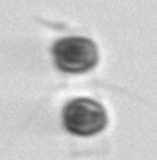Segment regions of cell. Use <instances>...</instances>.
Masks as SVG:
<instances>
[{"instance_id":"7a4b0ae2","label":"cell","mask_w":157,"mask_h":160,"mask_svg":"<svg viewBox=\"0 0 157 160\" xmlns=\"http://www.w3.org/2000/svg\"><path fill=\"white\" fill-rule=\"evenodd\" d=\"M108 123L104 108L94 100L77 98L63 108V127L77 137H92Z\"/></svg>"},{"instance_id":"6da1fadb","label":"cell","mask_w":157,"mask_h":160,"mask_svg":"<svg viewBox=\"0 0 157 160\" xmlns=\"http://www.w3.org/2000/svg\"><path fill=\"white\" fill-rule=\"evenodd\" d=\"M51 53L57 68L71 74L86 72L98 62L96 43L86 37H63L53 43Z\"/></svg>"}]
</instances>
